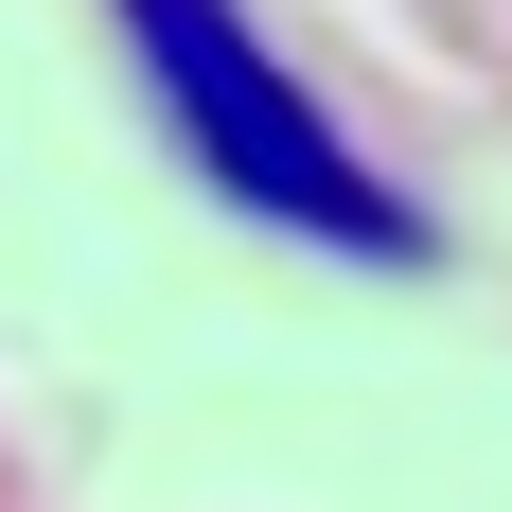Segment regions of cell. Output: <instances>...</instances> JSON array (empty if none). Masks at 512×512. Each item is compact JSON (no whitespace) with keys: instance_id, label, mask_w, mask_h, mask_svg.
I'll list each match as a JSON object with an SVG mask.
<instances>
[{"instance_id":"6da1fadb","label":"cell","mask_w":512,"mask_h":512,"mask_svg":"<svg viewBox=\"0 0 512 512\" xmlns=\"http://www.w3.org/2000/svg\"><path fill=\"white\" fill-rule=\"evenodd\" d=\"M124 18V53L159 71V106H177V142H195V177L230 212H265V230H318V248H424L407 195H371V159L318 124V89L283 71V53L248 36V0H106Z\"/></svg>"}]
</instances>
